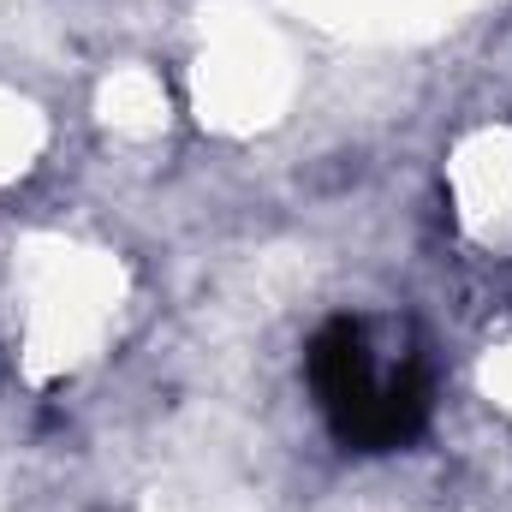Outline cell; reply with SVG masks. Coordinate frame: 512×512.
I'll list each match as a JSON object with an SVG mask.
<instances>
[{"mask_svg": "<svg viewBox=\"0 0 512 512\" xmlns=\"http://www.w3.org/2000/svg\"><path fill=\"white\" fill-rule=\"evenodd\" d=\"M310 387H316L334 435L346 447H364V453L405 447L429 423V382H423V370H393V376H382L370 364L364 328L346 322V316L328 322L310 340Z\"/></svg>", "mask_w": 512, "mask_h": 512, "instance_id": "6da1fadb", "label": "cell"}]
</instances>
